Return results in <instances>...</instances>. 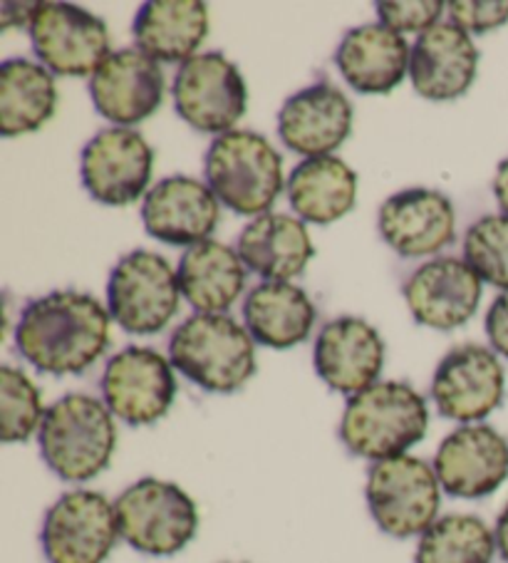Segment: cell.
Listing matches in <instances>:
<instances>
[{
	"label": "cell",
	"instance_id": "1",
	"mask_svg": "<svg viewBox=\"0 0 508 563\" xmlns=\"http://www.w3.org/2000/svg\"><path fill=\"white\" fill-rule=\"evenodd\" d=\"M110 310L90 294L53 290L23 308L15 347L35 371L82 375L110 345Z\"/></svg>",
	"mask_w": 508,
	"mask_h": 563
},
{
	"label": "cell",
	"instance_id": "2",
	"mask_svg": "<svg viewBox=\"0 0 508 563\" xmlns=\"http://www.w3.org/2000/svg\"><path fill=\"white\" fill-rule=\"evenodd\" d=\"M37 446L55 477L73 484L90 482L110 467L117 450L114 415L100 397L65 395L47 407Z\"/></svg>",
	"mask_w": 508,
	"mask_h": 563
},
{
	"label": "cell",
	"instance_id": "3",
	"mask_svg": "<svg viewBox=\"0 0 508 563\" xmlns=\"http://www.w3.org/2000/svg\"><path fill=\"white\" fill-rule=\"evenodd\" d=\"M429 427L427 400L412 385L385 380L347 397L340 440L355 457L383 462L402 457L424 440Z\"/></svg>",
	"mask_w": 508,
	"mask_h": 563
},
{
	"label": "cell",
	"instance_id": "4",
	"mask_svg": "<svg viewBox=\"0 0 508 563\" xmlns=\"http://www.w3.org/2000/svg\"><path fill=\"white\" fill-rule=\"evenodd\" d=\"M169 363L201 390L231 395L256 375V347L227 313H197L169 338Z\"/></svg>",
	"mask_w": 508,
	"mask_h": 563
},
{
	"label": "cell",
	"instance_id": "5",
	"mask_svg": "<svg viewBox=\"0 0 508 563\" xmlns=\"http://www.w3.org/2000/svg\"><path fill=\"white\" fill-rule=\"evenodd\" d=\"M209 189L241 217H263L283 191V159L251 130H231L211 142L203 159Z\"/></svg>",
	"mask_w": 508,
	"mask_h": 563
},
{
	"label": "cell",
	"instance_id": "6",
	"mask_svg": "<svg viewBox=\"0 0 508 563\" xmlns=\"http://www.w3.org/2000/svg\"><path fill=\"white\" fill-rule=\"evenodd\" d=\"M120 537L144 556H174L199 531V507L179 484L144 477L114 499Z\"/></svg>",
	"mask_w": 508,
	"mask_h": 563
},
{
	"label": "cell",
	"instance_id": "7",
	"mask_svg": "<svg viewBox=\"0 0 508 563\" xmlns=\"http://www.w3.org/2000/svg\"><path fill=\"white\" fill-rule=\"evenodd\" d=\"M365 497L369 514L387 537L412 539L422 537L439 519L442 484L424 460L402 454L369 467Z\"/></svg>",
	"mask_w": 508,
	"mask_h": 563
},
{
	"label": "cell",
	"instance_id": "8",
	"mask_svg": "<svg viewBox=\"0 0 508 563\" xmlns=\"http://www.w3.org/2000/svg\"><path fill=\"white\" fill-rule=\"evenodd\" d=\"M179 276L169 261L136 249L117 261L107 280V310L132 335H154L179 310Z\"/></svg>",
	"mask_w": 508,
	"mask_h": 563
},
{
	"label": "cell",
	"instance_id": "9",
	"mask_svg": "<svg viewBox=\"0 0 508 563\" xmlns=\"http://www.w3.org/2000/svg\"><path fill=\"white\" fill-rule=\"evenodd\" d=\"M120 539L114 501L92 489L63 494L45 511L41 529L47 563H104Z\"/></svg>",
	"mask_w": 508,
	"mask_h": 563
},
{
	"label": "cell",
	"instance_id": "10",
	"mask_svg": "<svg viewBox=\"0 0 508 563\" xmlns=\"http://www.w3.org/2000/svg\"><path fill=\"white\" fill-rule=\"evenodd\" d=\"M100 387L110 412L130 427L156 424L177 397L174 365L154 347L140 345L124 347L110 357Z\"/></svg>",
	"mask_w": 508,
	"mask_h": 563
},
{
	"label": "cell",
	"instance_id": "11",
	"mask_svg": "<svg viewBox=\"0 0 508 563\" xmlns=\"http://www.w3.org/2000/svg\"><path fill=\"white\" fill-rule=\"evenodd\" d=\"M174 104L194 130L227 134L246 112L249 92L241 70L223 53H199L174 77Z\"/></svg>",
	"mask_w": 508,
	"mask_h": 563
},
{
	"label": "cell",
	"instance_id": "12",
	"mask_svg": "<svg viewBox=\"0 0 508 563\" xmlns=\"http://www.w3.org/2000/svg\"><path fill=\"white\" fill-rule=\"evenodd\" d=\"M33 51L53 75H95L110 57V33L104 21L73 3H37L27 25Z\"/></svg>",
	"mask_w": 508,
	"mask_h": 563
},
{
	"label": "cell",
	"instance_id": "13",
	"mask_svg": "<svg viewBox=\"0 0 508 563\" xmlns=\"http://www.w3.org/2000/svg\"><path fill=\"white\" fill-rule=\"evenodd\" d=\"M154 152L140 132L110 128L85 144L80 179L85 191L104 207H130L152 179Z\"/></svg>",
	"mask_w": 508,
	"mask_h": 563
},
{
	"label": "cell",
	"instance_id": "14",
	"mask_svg": "<svg viewBox=\"0 0 508 563\" xmlns=\"http://www.w3.org/2000/svg\"><path fill=\"white\" fill-rule=\"evenodd\" d=\"M506 375L494 351L462 345L449 351L432 377V400L446 420L478 424L504 402Z\"/></svg>",
	"mask_w": 508,
	"mask_h": 563
},
{
	"label": "cell",
	"instance_id": "15",
	"mask_svg": "<svg viewBox=\"0 0 508 563\" xmlns=\"http://www.w3.org/2000/svg\"><path fill=\"white\" fill-rule=\"evenodd\" d=\"M432 467L449 497L484 499L508 479V442L488 424H462L439 444Z\"/></svg>",
	"mask_w": 508,
	"mask_h": 563
},
{
	"label": "cell",
	"instance_id": "16",
	"mask_svg": "<svg viewBox=\"0 0 508 563\" xmlns=\"http://www.w3.org/2000/svg\"><path fill=\"white\" fill-rule=\"evenodd\" d=\"M217 194L194 177H166L146 191L142 221L146 234L169 246H197L219 227Z\"/></svg>",
	"mask_w": 508,
	"mask_h": 563
},
{
	"label": "cell",
	"instance_id": "17",
	"mask_svg": "<svg viewBox=\"0 0 508 563\" xmlns=\"http://www.w3.org/2000/svg\"><path fill=\"white\" fill-rule=\"evenodd\" d=\"M164 87L159 63L134 47L112 53L90 77V97L97 112L117 128H130L159 110Z\"/></svg>",
	"mask_w": 508,
	"mask_h": 563
},
{
	"label": "cell",
	"instance_id": "18",
	"mask_svg": "<svg viewBox=\"0 0 508 563\" xmlns=\"http://www.w3.org/2000/svg\"><path fill=\"white\" fill-rule=\"evenodd\" d=\"M312 363L330 390L353 397L377 383L385 365V343L363 318H335L318 333Z\"/></svg>",
	"mask_w": 508,
	"mask_h": 563
},
{
	"label": "cell",
	"instance_id": "19",
	"mask_svg": "<svg viewBox=\"0 0 508 563\" xmlns=\"http://www.w3.org/2000/svg\"><path fill=\"white\" fill-rule=\"evenodd\" d=\"M405 300L419 325L462 328L482 300V278L462 258H434L405 280Z\"/></svg>",
	"mask_w": 508,
	"mask_h": 563
},
{
	"label": "cell",
	"instance_id": "20",
	"mask_svg": "<svg viewBox=\"0 0 508 563\" xmlns=\"http://www.w3.org/2000/svg\"><path fill=\"white\" fill-rule=\"evenodd\" d=\"M353 130V104L340 87L316 82L290 95L278 112L280 142L290 152L330 157Z\"/></svg>",
	"mask_w": 508,
	"mask_h": 563
},
{
	"label": "cell",
	"instance_id": "21",
	"mask_svg": "<svg viewBox=\"0 0 508 563\" xmlns=\"http://www.w3.org/2000/svg\"><path fill=\"white\" fill-rule=\"evenodd\" d=\"M379 234L405 258L439 254L456 236L454 203L434 189H405L379 209Z\"/></svg>",
	"mask_w": 508,
	"mask_h": 563
},
{
	"label": "cell",
	"instance_id": "22",
	"mask_svg": "<svg viewBox=\"0 0 508 563\" xmlns=\"http://www.w3.org/2000/svg\"><path fill=\"white\" fill-rule=\"evenodd\" d=\"M478 51L472 35L454 23H439L417 37L409 57L415 90L434 102L462 97L476 80Z\"/></svg>",
	"mask_w": 508,
	"mask_h": 563
},
{
	"label": "cell",
	"instance_id": "23",
	"mask_svg": "<svg viewBox=\"0 0 508 563\" xmlns=\"http://www.w3.org/2000/svg\"><path fill=\"white\" fill-rule=\"evenodd\" d=\"M407 41L383 23H369L347 31L338 45L335 65L353 90L363 95H387L409 73Z\"/></svg>",
	"mask_w": 508,
	"mask_h": 563
},
{
	"label": "cell",
	"instance_id": "24",
	"mask_svg": "<svg viewBox=\"0 0 508 563\" xmlns=\"http://www.w3.org/2000/svg\"><path fill=\"white\" fill-rule=\"evenodd\" d=\"M136 47L156 63H187L207 41L209 11L199 0H150L134 15Z\"/></svg>",
	"mask_w": 508,
	"mask_h": 563
},
{
	"label": "cell",
	"instance_id": "25",
	"mask_svg": "<svg viewBox=\"0 0 508 563\" xmlns=\"http://www.w3.org/2000/svg\"><path fill=\"white\" fill-rule=\"evenodd\" d=\"M318 310L308 294L286 280H263L243 300V323L258 345L288 351L308 341Z\"/></svg>",
	"mask_w": 508,
	"mask_h": 563
},
{
	"label": "cell",
	"instance_id": "26",
	"mask_svg": "<svg viewBox=\"0 0 508 563\" xmlns=\"http://www.w3.org/2000/svg\"><path fill=\"white\" fill-rule=\"evenodd\" d=\"M239 256L253 274L266 280L300 276L316 256L306 223L288 213H263L253 219L239 236Z\"/></svg>",
	"mask_w": 508,
	"mask_h": 563
},
{
	"label": "cell",
	"instance_id": "27",
	"mask_svg": "<svg viewBox=\"0 0 508 563\" xmlns=\"http://www.w3.org/2000/svg\"><path fill=\"white\" fill-rule=\"evenodd\" d=\"M177 276L181 296L194 308L201 313H223L243 294L249 268L241 261L239 251L207 239L184 251Z\"/></svg>",
	"mask_w": 508,
	"mask_h": 563
},
{
	"label": "cell",
	"instance_id": "28",
	"mask_svg": "<svg viewBox=\"0 0 508 563\" xmlns=\"http://www.w3.org/2000/svg\"><path fill=\"white\" fill-rule=\"evenodd\" d=\"M288 199L302 221L328 227L357 203V174L338 157L300 162L288 177Z\"/></svg>",
	"mask_w": 508,
	"mask_h": 563
},
{
	"label": "cell",
	"instance_id": "29",
	"mask_svg": "<svg viewBox=\"0 0 508 563\" xmlns=\"http://www.w3.org/2000/svg\"><path fill=\"white\" fill-rule=\"evenodd\" d=\"M57 110V87L45 65L13 57L0 65V132L3 137L37 132Z\"/></svg>",
	"mask_w": 508,
	"mask_h": 563
},
{
	"label": "cell",
	"instance_id": "30",
	"mask_svg": "<svg viewBox=\"0 0 508 563\" xmlns=\"http://www.w3.org/2000/svg\"><path fill=\"white\" fill-rule=\"evenodd\" d=\"M496 537L474 514H446L417 543V563H492Z\"/></svg>",
	"mask_w": 508,
	"mask_h": 563
},
{
	"label": "cell",
	"instance_id": "31",
	"mask_svg": "<svg viewBox=\"0 0 508 563\" xmlns=\"http://www.w3.org/2000/svg\"><path fill=\"white\" fill-rule=\"evenodd\" d=\"M47 407L35 383L23 371H0V437L5 444L27 442L41 432Z\"/></svg>",
	"mask_w": 508,
	"mask_h": 563
},
{
	"label": "cell",
	"instance_id": "32",
	"mask_svg": "<svg viewBox=\"0 0 508 563\" xmlns=\"http://www.w3.org/2000/svg\"><path fill=\"white\" fill-rule=\"evenodd\" d=\"M464 258L476 276L508 290V217L488 213L468 227L464 236Z\"/></svg>",
	"mask_w": 508,
	"mask_h": 563
},
{
	"label": "cell",
	"instance_id": "33",
	"mask_svg": "<svg viewBox=\"0 0 508 563\" xmlns=\"http://www.w3.org/2000/svg\"><path fill=\"white\" fill-rule=\"evenodd\" d=\"M444 3L439 0H383L375 5L379 23L395 33H427L439 25L444 13Z\"/></svg>",
	"mask_w": 508,
	"mask_h": 563
},
{
	"label": "cell",
	"instance_id": "34",
	"mask_svg": "<svg viewBox=\"0 0 508 563\" xmlns=\"http://www.w3.org/2000/svg\"><path fill=\"white\" fill-rule=\"evenodd\" d=\"M446 11L454 25L476 35L508 23V0H452L446 3Z\"/></svg>",
	"mask_w": 508,
	"mask_h": 563
},
{
	"label": "cell",
	"instance_id": "35",
	"mask_svg": "<svg viewBox=\"0 0 508 563\" xmlns=\"http://www.w3.org/2000/svg\"><path fill=\"white\" fill-rule=\"evenodd\" d=\"M486 335L498 355L508 357V290L498 296L486 313Z\"/></svg>",
	"mask_w": 508,
	"mask_h": 563
},
{
	"label": "cell",
	"instance_id": "36",
	"mask_svg": "<svg viewBox=\"0 0 508 563\" xmlns=\"http://www.w3.org/2000/svg\"><path fill=\"white\" fill-rule=\"evenodd\" d=\"M494 197L498 201V209H501L508 217V159L498 164L496 177H494Z\"/></svg>",
	"mask_w": 508,
	"mask_h": 563
},
{
	"label": "cell",
	"instance_id": "37",
	"mask_svg": "<svg viewBox=\"0 0 508 563\" xmlns=\"http://www.w3.org/2000/svg\"><path fill=\"white\" fill-rule=\"evenodd\" d=\"M494 537H496V551H498V556H501V559L508 563V504L504 507V511L498 514Z\"/></svg>",
	"mask_w": 508,
	"mask_h": 563
},
{
	"label": "cell",
	"instance_id": "38",
	"mask_svg": "<svg viewBox=\"0 0 508 563\" xmlns=\"http://www.w3.org/2000/svg\"><path fill=\"white\" fill-rule=\"evenodd\" d=\"M231 563H249V561H231Z\"/></svg>",
	"mask_w": 508,
	"mask_h": 563
}]
</instances>
